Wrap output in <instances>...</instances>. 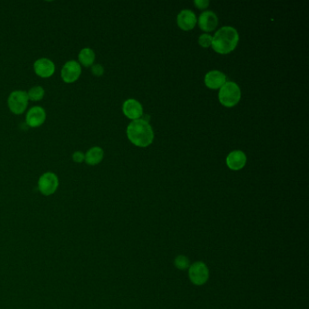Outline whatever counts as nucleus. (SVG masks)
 Here are the masks:
<instances>
[{
    "instance_id": "nucleus-12",
    "label": "nucleus",
    "mask_w": 309,
    "mask_h": 309,
    "mask_svg": "<svg viewBox=\"0 0 309 309\" xmlns=\"http://www.w3.org/2000/svg\"><path fill=\"white\" fill-rule=\"evenodd\" d=\"M177 23L180 29H182L184 31H190L197 24L196 14L190 10H184L178 16Z\"/></svg>"
},
{
    "instance_id": "nucleus-18",
    "label": "nucleus",
    "mask_w": 309,
    "mask_h": 309,
    "mask_svg": "<svg viewBox=\"0 0 309 309\" xmlns=\"http://www.w3.org/2000/svg\"><path fill=\"white\" fill-rule=\"evenodd\" d=\"M190 260L185 256H179L175 260V266L180 270H185L190 268Z\"/></svg>"
},
{
    "instance_id": "nucleus-10",
    "label": "nucleus",
    "mask_w": 309,
    "mask_h": 309,
    "mask_svg": "<svg viewBox=\"0 0 309 309\" xmlns=\"http://www.w3.org/2000/svg\"><path fill=\"white\" fill-rule=\"evenodd\" d=\"M122 111L126 117L130 120H139L144 116V108L140 102L134 99H129L124 104Z\"/></svg>"
},
{
    "instance_id": "nucleus-17",
    "label": "nucleus",
    "mask_w": 309,
    "mask_h": 309,
    "mask_svg": "<svg viewBox=\"0 0 309 309\" xmlns=\"http://www.w3.org/2000/svg\"><path fill=\"white\" fill-rule=\"evenodd\" d=\"M44 94H46V91L42 86L32 87L28 92L29 101L32 102H39L43 100Z\"/></svg>"
},
{
    "instance_id": "nucleus-22",
    "label": "nucleus",
    "mask_w": 309,
    "mask_h": 309,
    "mask_svg": "<svg viewBox=\"0 0 309 309\" xmlns=\"http://www.w3.org/2000/svg\"><path fill=\"white\" fill-rule=\"evenodd\" d=\"M194 4L198 10H205L210 6V1L208 0H196L194 1Z\"/></svg>"
},
{
    "instance_id": "nucleus-4",
    "label": "nucleus",
    "mask_w": 309,
    "mask_h": 309,
    "mask_svg": "<svg viewBox=\"0 0 309 309\" xmlns=\"http://www.w3.org/2000/svg\"><path fill=\"white\" fill-rule=\"evenodd\" d=\"M28 96L26 91H14L8 97V107L14 114L20 116L24 114L28 106Z\"/></svg>"
},
{
    "instance_id": "nucleus-19",
    "label": "nucleus",
    "mask_w": 309,
    "mask_h": 309,
    "mask_svg": "<svg viewBox=\"0 0 309 309\" xmlns=\"http://www.w3.org/2000/svg\"><path fill=\"white\" fill-rule=\"evenodd\" d=\"M212 36H210V34H202V36L198 38V44H200V46H202L204 48H208L210 46H212Z\"/></svg>"
},
{
    "instance_id": "nucleus-2",
    "label": "nucleus",
    "mask_w": 309,
    "mask_h": 309,
    "mask_svg": "<svg viewBox=\"0 0 309 309\" xmlns=\"http://www.w3.org/2000/svg\"><path fill=\"white\" fill-rule=\"evenodd\" d=\"M240 41V34L237 30L232 26H224L218 31L212 38L213 50L220 54H228L237 48Z\"/></svg>"
},
{
    "instance_id": "nucleus-13",
    "label": "nucleus",
    "mask_w": 309,
    "mask_h": 309,
    "mask_svg": "<svg viewBox=\"0 0 309 309\" xmlns=\"http://www.w3.org/2000/svg\"><path fill=\"white\" fill-rule=\"evenodd\" d=\"M227 82V78L223 72L220 71H212L208 72L205 76V84L210 89L217 90Z\"/></svg>"
},
{
    "instance_id": "nucleus-3",
    "label": "nucleus",
    "mask_w": 309,
    "mask_h": 309,
    "mask_svg": "<svg viewBox=\"0 0 309 309\" xmlns=\"http://www.w3.org/2000/svg\"><path fill=\"white\" fill-rule=\"evenodd\" d=\"M220 104L225 107L236 106L242 99L240 88L236 82H228L223 86L218 94Z\"/></svg>"
},
{
    "instance_id": "nucleus-6",
    "label": "nucleus",
    "mask_w": 309,
    "mask_h": 309,
    "mask_svg": "<svg viewBox=\"0 0 309 309\" xmlns=\"http://www.w3.org/2000/svg\"><path fill=\"white\" fill-rule=\"evenodd\" d=\"M188 276L194 285L203 286L208 282L210 271L203 262H196L190 268Z\"/></svg>"
},
{
    "instance_id": "nucleus-20",
    "label": "nucleus",
    "mask_w": 309,
    "mask_h": 309,
    "mask_svg": "<svg viewBox=\"0 0 309 309\" xmlns=\"http://www.w3.org/2000/svg\"><path fill=\"white\" fill-rule=\"evenodd\" d=\"M92 72L96 76H102L104 74V68L101 64H94L92 66Z\"/></svg>"
},
{
    "instance_id": "nucleus-7",
    "label": "nucleus",
    "mask_w": 309,
    "mask_h": 309,
    "mask_svg": "<svg viewBox=\"0 0 309 309\" xmlns=\"http://www.w3.org/2000/svg\"><path fill=\"white\" fill-rule=\"evenodd\" d=\"M82 74L81 64L76 61H69L62 68L61 76L64 82L66 84H74L79 80Z\"/></svg>"
},
{
    "instance_id": "nucleus-21",
    "label": "nucleus",
    "mask_w": 309,
    "mask_h": 309,
    "mask_svg": "<svg viewBox=\"0 0 309 309\" xmlns=\"http://www.w3.org/2000/svg\"><path fill=\"white\" fill-rule=\"evenodd\" d=\"M72 160L74 162H76V164H82L86 160V154H84L82 152H76L72 154Z\"/></svg>"
},
{
    "instance_id": "nucleus-9",
    "label": "nucleus",
    "mask_w": 309,
    "mask_h": 309,
    "mask_svg": "<svg viewBox=\"0 0 309 309\" xmlns=\"http://www.w3.org/2000/svg\"><path fill=\"white\" fill-rule=\"evenodd\" d=\"M26 120L28 126L31 128H38L43 126L46 120V112L43 107H33L28 112Z\"/></svg>"
},
{
    "instance_id": "nucleus-16",
    "label": "nucleus",
    "mask_w": 309,
    "mask_h": 309,
    "mask_svg": "<svg viewBox=\"0 0 309 309\" xmlns=\"http://www.w3.org/2000/svg\"><path fill=\"white\" fill-rule=\"evenodd\" d=\"M78 60L79 64L84 68H90L96 62V53L91 48L82 49L78 56Z\"/></svg>"
},
{
    "instance_id": "nucleus-15",
    "label": "nucleus",
    "mask_w": 309,
    "mask_h": 309,
    "mask_svg": "<svg viewBox=\"0 0 309 309\" xmlns=\"http://www.w3.org/2000/svg\"><path fill=\"white\" fill-rule=\"evenodd\" d=\"M104 157V152L100 147H92L86 154L84 162L87 164L96 166L101 164Z\"/></svg>"
},
{
    "instance_id": "nucleus-1",
    "label": "nucleus",
    "mask_w": 309,
    "mask_h": 309,
    "mask_svg": "<svg viewBox=\"0 0 309 309\" xmlns=\"http://www.w3.org/2000/svg\"><path fill=\"white\" fill-rule=\"evenodd\" d=\"M127 136L132 144L142 148L150 146L154 140V132L149 122L142 119L130 122L127 128Z\"/></svg>"
},
{
    "instance_id": "nucleus-5",
    "label": "nucleus",
    "mask_w": 309,
    "mask_h": 309,
    "mask_svg": "<svg viewBox=\"0 0 309 309\" xmlns=\"http://www.w3.org/2000/svg\"><path fill=\"white\" fill-rule=\"evenodd\" d=\"M59 188V179L54 172L44 174L38 180V190L44 196H51L58 192Z\"/></svg>"
},
{
    "instance_id": "nucleus-14",
    "label": "nucleus",
    "mask_w": 309,
    "mask_h": 309,
    "mask_svg": "<svg viewBox=\"0 0 309 309\" xmlns=\"http://www.w3.org/2000/svg\"><path fill=\"white\" fill-rule=\"evenodd\" d=\"M246 164V154L242 150H234L227 157L228 167L232 170H240Z\"/></svg>"
},
{
    "instance_id": "nucleus-11",
    "label": "nucleus",
    "mask_w": 309,
    "mask_h": 309,
    "mask_svg": "<svg viewBox=\"0 0 309 309\" xmlns=\"http://www.w3.org/2000/svg\"><path fill=\"white\" fill-rule=\"evenodd\" d=\"M218 24V18L217 14L212 11H206L200 14L198 20V26L204 32H212L217 28Z\"/></svg>"
},
{
    "instance_id": "nucleus-8",
    "label": "nucleus",
    "mask_w": 309,
    "mask_h": 309,
    "mask_svg": "<svg viewBox=\"0 0 309 309\" xmlns=\"http://www.w3.org/2000/svg\"><path fill=\"white\" fill-rule=\"evenodd\" d=\"M34 72L41 78H50L56 72V64L48 58H40L34 64Z\"/></svg>"
}]
</instances>
